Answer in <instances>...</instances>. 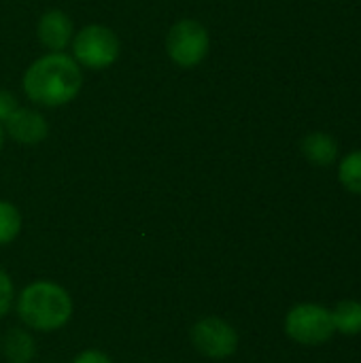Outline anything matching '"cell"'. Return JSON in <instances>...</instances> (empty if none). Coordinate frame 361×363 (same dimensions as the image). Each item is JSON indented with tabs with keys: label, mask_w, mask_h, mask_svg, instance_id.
Here are the masks:
<instances>
[{
	"label": "cell",
	"mask_w": 361,
	"mask_h": 363,
	"mask_svg": "<svg viewBox=\"0 0 361 363\" xmlns=\"http://www.w3.org/2000/svg\"><path fill=\"white\" fill-rule=\"evenodd\" d=\"M83 85L81 66L64 51H49L34 60L23 72L26 96L40 106H64L72 102Z\"/></svg>",
	"instance_id": "1"
},
{
	"label": "cell",
	"mask_w": 361,
	"mask_h": 363,
	"mask_svg": "<svg viewBox=\"0 0 361 363\" xmlns=\"http://www.w3.org/2000/svg\"><path fill=\"white\" fill-rule=\"evenodd\" d=\"M15 313L23 328L40 334H51L66 328L72 319L74 304L70 294L47 279L26 285L15 298Z\"/></svg>",
	"instance_id": "2"
},
{
	"label": "cell",
	"mask_w": 361,
	"mask_h": 363,
	"mask_svg": "<svg viewBox=\"0 0 361 363\" xmlns=\"http://www.w3.org/2000/svg\"><path fill=\"white\" fill-rule=\"evenodd\" d=\"M72 57L79 66L89 70H104L119 60V36L102 23H89L72 36Z\"/></svg>",
	"instance_id": "3"
},
{
	"label": "cell",
	"mask_w": 361,
	"mask_h": 363,
	"mask_svg": "<svg viewBox=\"0 0 361 363\" xmlns=\"http://www.w3.org/2000/svg\"><path fill=\"white\" fill-rule=\"evenodd\" d=\"M211 36L202 21L198 19H179L166 36L168 57L181 68H194L204 62L209 55Z\"/></svg>",
	"instance_id": "4"
},
{
	"label": "cell",
	"mask_w": 361,
	"mask_h": 363,
	"mask_svg": "<svg viewBox=\"0 0 361 363\" xmlns=\"http://www.w3.org/2000/svg\"><path fill=\"white\" fill-rule=\"evenodd\" d=\"M285 334L298 345H323L334 336L332 311L321 304H298L285 315Z\"/></svg>",
	"instance_id": "5"
},
{
	"label": "cell",
	"mask_w": 361,
	"mask_h": 363,
	"mask_svg": "<svg viewBox=\"0 0 361 363\" xmlns=\"http://www.w3.org/2000/svg\"><path fill=\"white\" fill-rule=\"evenodd\" d=\"M194 349L209 359H228L238 351L240 336L232 323L221 317H202L189 330Z\"/></svg>",
	"instance_id": "6"
},
{
	"label": "cell",
	"mask_w": 361,
	"mask_h": 363,
	"mask_svg": "<svg viewBox=\"0 0 361 363\" xmlns=\"http://www.w3.org/2000/svg\"><path fill=\"white\" fill-rule=\"evenodd\" d=\"M4 130L13 140H17L21 145H38L47 138L49 123L43 113H38L34 108L17 106L11 113V117L4 121Z\"/></svg>",
	"instance_id": "7"
},
{
	"label": "cell",
	"mask_w": 361,
	"mask_h": 363,
	"mask_svg": "<svg viewBox=\"0 0 361 363\" xmlns=\"http://www.w3.org/2000/svg\"><path fill=\"white\" fill-rule=\"evenodd\" d=\"M36 34L45 49L57 53V51H64L66 47H70L72 36H74V26H72V19L64 11L49 9L40 15Z\"/></svg>",
	"instance_id": "8"
},
{
	"label": "cell",
	"mask_w": 361,
	"mask_h": 363,
	"mask_svg": "<svg viewBox=\"0 0 361 363\" xmlns=\"http://www.w3.org/2000/svg\"><path fill=\"white\" fill-rule=\"evenodd\" d=\"M0 351L9 363H32L36 357V340L28 328H11L0 342Z\"/></svg>",
	"instance_id": "9"
},
{
	"label": "cell",
	"mask_w": 361,
	"mask_h": 363,
	"mask_svg": "<svg viewBox=\"0 0 361 363\" xmlns=\"http://www.w3.org/2000/svg\"><path fill=\"white\" fill-rule=\"evenodd\" d=\"M302 153L315 166H330L338 157V145L326 132H311L302 140Z\"/></svg>",
	"instance_id": "10"
},
{
	"label": "cell",
	"mask_w": 361,
	"mask_h": 363,
	"mask_svg": "<svg viewBox=\"0 0 361 363\" xmlns=\"http://www.w3.org/2000/svg\"><path fill=\"white\" fill-rule=\"evenodd\" d=\"M334 332L343 336H357L361 334V302L357 300H343L332 311Z\"/></svg>",
	"instance_id": "11"
},
{
	"label": "cell",
	"mask_w": 361,
	"mask_h": 363,
	"mask_svg": "<svg viewBox=\"0 0 361 363\" xmlns=\"http://www.w3.org/2000/svg\"><path fill=\"white\" fill-rule=\"evenodd\" d=\"M21 232V213L15 204L0 200V247L11 245Z\"/></svg>",
	"instance_id": "12"
},
{
	"label": "cell",
	"mask_w": 361,
	"mask_h": 363,
	"mask_svg": "<svg viewBox=\"0 0 361 363\" xmlns=\"http://www.w3.org/2000/svg\"><path fill=\"white\" fill-rule=\"evenodd\" d=\"M338 179L347 191L361 196V149L343 157L338 166Z\"/></svg>",
	"instance_id": "13"
},
{
	"label": "cell",
	"mask_w": 361,
	"mask_h": 363,
	"mask_svg": "<svg viewBox=\"0 0 361 363\" xmlns=\"http://www.w3.org/2000/svg\"><path fill=\"white\" fill-rule=\"evenodd\" d=\"M15 304V285L13 279L0 268V319H4Z\"/></svg>",
	"instance_id": "14"
},
{
	"label": "cell",
	"mask_w": 361,
	"mask_h": 363,
	"mask_svg": "<svg viewBox=\"0 0 361 363\" xmlns=\"http://www.w3.org/2000/svg\"><path fill=\"white\" fill-rule=\"evenodd\" d=\"M17 106H19V104H17V98H15L11 91H4V89H2V91H0V123H4Z\"/></svg>",
	"instance_id": "15"
},
{
	"label": "cell",
	"mask_w": 361,
	"mask_h": 363,
	"mask_svg": "<svg viewBox=\"0 0 361 363\" xmlns=\"http://www.w3.org/2000/svg\"><path fill=\"white\" fill-rule=\"evenodd\" d=\"M72 363H113L111 362V357L106 355V353H102V351H98V349H85V351H81Z\"/></svg>",
	"instance_id": "16"
},
{
	"label": "cell",
	"mask_w": 361,
	"mask_h": 363,
	"mask_svg": "<svg viewBox=\"0 0 361 363\" xmlns=\"http://www.w3.org/2000/svg\"><path fill=\"white\" fill-rule=\"evenodd\" d=\"M2 145H4V128L0 123V151H2Z\"/></svg>",
	"instance_id": "17"
},
{
	"label": "cell",
	"mask_w": 361,
	"mask_h": 363,
	"mask_svg": "<svg viewBox=\"0 0 361 363\" xmlns=\"http://www.w3.org/2000/svg\"><path fill=\"white\" fill-rule=\"evenodd\" d=\"M0 342H2V336H0Z\"/></svg>",
	"instance_id": "18"
}]
</instances>
